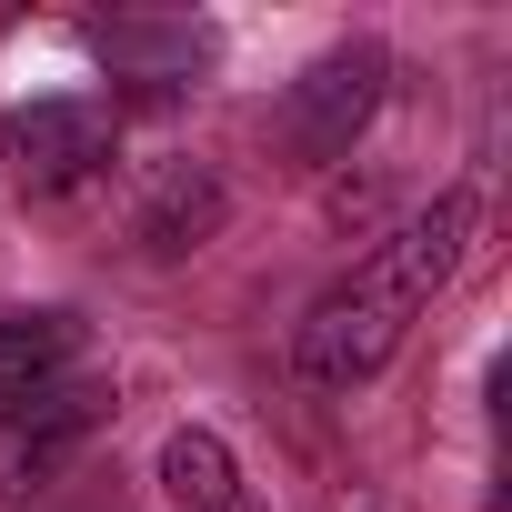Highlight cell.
I'll list each match as a JSON object with an SVG mask.
<instances>
[{
  "label": "cell",
  "instance_id": "1",
  "mask_svg": "<svg viewBox=\"0 0 512 512\" xmlns=\"http://www.w3.org/2000/svg\"><path fill=\"white\" fill-rule=\"evenodd\" d=\"M472 231H482V191H432V211H412L352 282H332V292L312 302V322H302V342H292L302 382H322V392L372 382V372L402 352V332L422 322V302L462 272Z\"/></svg>",
  "mask_w": 512,
  "mask_h": 512
},
{
  "label": "cell",
  "instance_id": "2",
  "mask_svg": "<svg viewBox=\"0 0 512 512\" xmlns=\"http://www.w3.org/2000/svg\"><path fill=\"white\" fill-rule=\"evenodd\" d=\"M111 412H121V392H111L101 372H61V382L21 392L11 412H0V492H11V502L51 492V482L111 432Z\"/></svg>",
  "mask_w": 512,
  "mask_h": 512
},
{
  "label": "cell",
  "instance_id": "3",
  "mask_svg": "<svg viewBox=\"0 0 512 512\" xmlns=\"http://www.w3.org/2000/svg\"><path fill=\"white\" fill-rule=\"evenodd\" d=\"M382 81H392V61H382V41H342V51H322L302 81H292V101H282V131H292V151L322 171V161H342L362 131H372V111H382Z\"/></svg>",
  "mask_w": 512,
  "mask_h": 512
},
{
  "label": "cell",
  "instance_id": "4",
  "mask_svg": "<svg viewBox=\"0 0 512 512\" xmlns=\"http://www.w3.org/2000/svg\"><path fill=\"white\" fill-rule=\"evenodd\" d=\"M111 141L121 131L101 101H31V111H11V181L31 201H71L111 171Z\"/></svg>",
  "mask_w": 512,
  "mask_h": 512
},
{
  "label": "cell",
  "instance_id": "5",
  "mask_svg": "<svg viewBox=\"0 0 512 512\" xmlns=\"http://www.w3.org/2000/svg\"><path fill=\"white\" fill-rule=\"evenodd\" d=\"M221 231V181L211 171H171L151 201H141V221H131V241L151 251V262H181V251H201Z\"/></svg>",
  "mask_w": 512,
  "mask_h": 512
},
{
  "label": "cell",
  "instance_id": "6",
  "mask_svg": "<svg viewBox=\"0 0 512 512\" xmlns=\"http://www.w3.org/2000/svg\"><path fill=\"white\" fill-rule=\"evenodd\" d=\"M161 492H171V512H231V502H241V462H231V442L201 432V422H181V432L161 442Z\"/></svg>",
  "mask_w": 512,
  "mask_h": 512
},
{
  "label": "cell",
  "instance_id": "7",
  "mask_svg": "<svg viewBox=\"0 0 512 512\" xmlns=\"http://www.w3.org/2000/svg\"><path fill=\"white\" fill-rule=\"evenodd\" d=\"M71 352H81L71 312H11V322H0V412H11L21 392H41V382H61Z\"/></svg>",
  "mask_w": 512,
  "mask_h": 512
},
{
  "label": "cell",
  "instance_id": "8",
  "mask_svg": "<svg viewBox=\"0 0 512 512\" xmlns=\"http://www.w3.org/2000/svg\"><path fill=\"white\" fill-rule=\"evenodd\" d=\"M231 512H251V502H231Z\"/></svg>",
  "mask_w": 512,
  "mask_h": 512
}]
</instances>
